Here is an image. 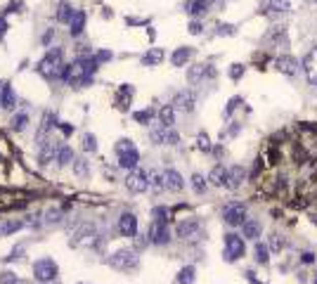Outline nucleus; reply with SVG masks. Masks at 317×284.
<instances>
[{"instance_id": "obj_1", "label": "nucleus", "mask_w": 317, "mask_h": 284, "mask_svg": "<svg viewBox=\"0 0 317 284\" xmlns=\"http://www.w3.org/2000/svg\"><path fill=\"white\" fill-rule=\"evenodd\" d=\"M38 71H41L45 78H62V71H64V48L59 45H52V48L45 52V57L41 59L38 64Z\"/></svg>"}, {"instance_id": "obj_2", "label": "nucleus", "mask_w": 317, "mask_h": 284, "mask_svg": "<svg viewBox=\"0 0 317 284\" xmlns=\"http://www.w3.org/2000/svg\"><path fill=\"white\" fill-rule=\"evenodd\" d=\"M114 149H116L118 166H121V168H128V171H133V168H138L140 152H138V147L133 145V140H128V138L118 140Z\"/></svg>"}, {"instance_id": "obj_3", "label": "nucleus", "mask_w": 317, "mask_h": 284, "mask_svg": "<svg viewBox=\"0 0 317 284\" xmlns=\"http://www.w3.org/2000/svg\"><path fill=\"white\" fill-rule=\"evenodd\" d=\"M109 263H111V268H116V270L131 272L140 265V256H138V251H133V249H118V251H114V256L109 258Z\"/></svg>"}, {"instance_id": "obj_47", "label": "nucleus", "mask_w": 317, "mask_h": 284, "mask_svg": "<svg viewBox=\"0 0 317 284\" xmlns=\"http://www.w3.org/2000/svg\"><path fill=\"white\" fill-rule=\"evenodd\" d=\"M95 59L97 62H107V59H111V52H107V50H104V52H97Z\"/></svg>"}, {"instance_id": "obj_41", "label": "nucleus", "mask_w": 317, "mask_h": 284, "mask_svg": "<svg viewBox=\"0 0 317 284\" xmlns=\"http://www.w3.org/2000/svg\"><path fill=\"white\" fill-rule=\"evenodd\" d=\"M0 284H19V279H17V275L10 270H5L3 275H0Z\"/></svg>"}, {"instance_id": "obj_27", "label": "nucleus", "mask_w": 317, "mask_h": 284, "mask_svg": "<svg viewBox=\"0 0 317 284\" xmlns=\"http://www.w3.org/2000/svg\"><path fill=\"white\" fill-rule=\"evenodd\" d=\"M241 235H244V239H258V237H261V223L258 220H244Z\"/></svg>"}, {"instance_id": "obj_6", "label": "nucleus", "mask_w": 317, "mask_h": 284, "mask_svg": "<svg viewBox=\"0 0 317 284\" xmlns=\"http://www.w3.org/2000/svg\"><path fill=\"white\" fill-rule=\"evenodd\" d=\"M125 187L135 194L147 192V190H149V173L142 171V168H133L131 173L125 175Z\"/></svg>"}, {"instance_id": "obj_31", "label": "nucleus", "mask_w": 317, "mask_h": 284, "mask_svg": "<svg viewBox=\"0 0 317 284\" xmlns=\"http://www.w3.org/2000/svg\"><path fill=\"white\" fill-rule=\"evenodd\" d=\"M131 97H133V88H131V85H121V90H118V107H121L123 111L128 109Z\"/></svg>"}, {"instance_id": "obj_5", "label": "nucleus", "mask_w": 317, "mask_h": 284, "mask_svg": "<svg viewBox=\"0 0 317 284\" xmlns=\"http://www.w3.org/2000/svg\"><path fill=\"white\" fill-rule=\"evenodd\" d=\"M34 275L38 282L48 284V282H55L57 275H59V268L52 258H41V261H36L34 263Z\"/></svg>"}, {"instance_id": "obj_21", "label": "nucleus", "mask_w": 317, "mask_h": 284, "mask_svg": "<svg viewBox=\"0 0 317 284\" xmlns=\"http://www.w3.org/2000/svg\"><path fill=\"white\" fill-rule=\"evenodd\" d=\"M192 55H194L192 48H187V45H185V48H178L171 55V64H173V67H185V64L189 62V57H192Z\"/></svg>"}, {"instance_id": "obj_9", "label": "nucleus", "mask_w": 317, "mask_h": 284, "mask_svg": "<svg viewBox=\"0 0 317 284\" xmlns=\"http://www.w3.org/2000/svg\"><path fill=\"white\" fill-rule=\"evenodd\" d=\"M147 237H149V242L156 244V246H166V244L171 242V230H168L166 223L154 220L152 228H149V232H147Z\"/></svg>"}, {"instance_id": "obj_13", "label": "nucleus", "mask_w": 317, "mask_h": 284, "mask_svg": "<svg viewBox=\"0 0 317 284\" xmlns=\"http://www.w3.org/2000/svg\"><path fill=\"white\" fill-rule=\"evenodd\" d=\"M118 230L123 237H135L138 235V218L135 213H121L118 215Z\"/></svg>"}, {"instance_id": "obj_28", "label": "nucleus", "mask_w": 317, "mask_h": 284, "mask_svg": "<svg viewBox=\"0 0 317 284\" xmlns=\"http://www.w3.org/2000/svg\"><path fill=\"white\" fill-rule=\"evenodd\" d=\"M194 279H197V268L194 265H185L178 272V284H194Z\"/></svg>"}, {"instance_id": "obj_35", "label": "nucleus", "mask_w": 317, "mask_h": 284, "mask_svg": "<svg viewBox=\"0 0 317 284\" xmlns=\"http://www.w3.org/2000/svg\"><path fill=\"white\" fill-rule=\"evenodd\" d=\"M74 171H76L78 178H88L90 175V166H88V161H83V159H74Z\"/></svg>"}, {"instance_id": "obj_7", "label": "nucleus", "mask_w": 317, "mask_h": 284, "mask_svg": "<svg viewBox=\"0 0 317 284\" xmlns=\"http://www.w3.org/2000/svg\"><path fill=\"white\" fill-rule=\"evenodd\" d=\"M149 138H152V142L154 145H178L180 142V135L173 128H166V125H161V123H156L149 131Z\"/></svg>"}, {"instance_id": "obj_29", "label": "nucleus", "mask_w": 317, "mask_h": 284, "mask_svg": "<svg viewBox=\"0 0 317 284\" xmlns=\"http://www.w3.org/2000/svg\"><path fill=\"white\" fill-rule=\"evenodd\" d=\"M74 14H76V10H74L69 3H62V5L57 7V19L62 21V24H69V21L74 19Z\"/></svg>"}, {"instance_id": "obj_20", "label": "nucleus", "mask_w": 317, "mask_h": 284, "mask_svg": "<svg viewBox=\"0 0 317 284\" xmlns=\"http://www.w3.org/2000/svg\"><path fill=\"white\" fill-rule=\"evenodd\" d=\"M211 3H215V0H187L185 10L192 14V17H201V14L208 10V5H211Z\"/></svg>"}, {"instance_id": "obj_40", "label": "nucleus", "mask_w": 317, "mask_h": 284, "mask_svg": "<svg viewBox=\"0 0 317 284\" xmlns=\"http://www.w3.org/2000/svg\"><path fill=\"white\" fill-rule=\"evenodd\" d=\"M197 145H199L201 152H211V142H208V135H206V133H199V138H197Z\"/></svg>"}, {"instance_id": "obj_10", "label": "nucleus", "mask_w": 317, "mask_h": 284, "mask_svg": "<svg viewBox=\"0 0 317 284\" xmlns=\"http://www.w3.org/2000/svg\"><path fill=\"white\" fill-rule=\"evenodd\" d=\"M213 76H215V69L211 64H197V67H192V69L187 71V81L192 85L201 83V81H206V78H213Z\"/></svg>"}, {"instance_id": "obj_16", "label": "nucleus", "mask_w": 317, "mask_h": 284, "mask_svg": "<svg viewBox=\"0 0 317 284\" xmlns=\"http://www.w3.org/2000/svg\"><path fill=\"white\" fill-rule=\"evenodd\" d=\"M275 69L282 71V74H287V76H294L298 71V59L291 55H282L275 59Z\"/></svg>"}, {"instance_id": "obj_8", "label": "nucleus", "mask_w": 317, "mask_h": 284, "mask_svg": "<svg viewBox=\"0 0 317 284\" xmlns=\"http://www.w3.org/2000/svg\"><path fill=\"white\" fill-rule=\"evenodd\" d=\"M223 220L228 223L230 228H239L246 220V206L244 204H228L223 208Z\"/></svg>"}, {"instance_id": "obj_30", "label": "nucleus", "mask_w": 317, "mask_h": 284, "mask_svg": "<svg viewBox=\"0 0 317 284\" xmlns=\"http://www.w3.org/2000/svg\"><path fill=\"white\" fill-rule=\"evenodd\" d=\"M57 164H59V166L74 164V152H71L69 145H59V149H57Z\"/></svg>"}, {"instance_id": "obj_45", "label": "nucleus", "mask_w": 317, "mask_h": 284, "mask_svg": "<svg viewBox=\"0 0 317 284\" xmlns=\"http://www.w3.org/2000/svg\"><path fill=\"white\" fill-rule=\"evenodd\" d=\"M218 36H230V34H235V26H230V24H223V26H218V31H215Z\"/></svg>"}, {"instance_id": "obj_43", "label": "nucleus", "mask_w": 317, "mask_h": 284, "mask_svg": "<svg viewBox=\"0 0 317 284\" xmlns=\"http://www.w3.org/2000/svg\"><path fill=\"white\" fill-rule=\"evenodd\" d=\"M239 104H241V97H232V100H230V104H228V109H225V116H230V114H232V109H237Z\"/></svg>"}, {"instance_id": "obj_12", "label": "nucleus", "mask_w": 317, "mask_h": 284, "mask_svg": "<svg viewBox=\"0 0 317 284\" xmlns=\"http://www.w3.org/2000/svg\"><path fill=\"white\" fill-rule=\"evenodd\" d=\"M197 104V95L192 90H180L178 95L173 97V107L178 111H192Z\"/></svg>"}, {"instance_id": "obj_48", "label": "nucleus", "mask_w": 317, "mask_h": 284, "mask_svg": "<svg viewBox=\"0 0 317 284\" xmlns=\"http://www.w3.org/2000/svg\"><path fill=\"white\" fill-rule=\"evenodd\" d=\"M135 237H138V235H135ZM147 242H149V239H147V237H142V235H140L138 239H135V246H138V249H142V246H147Z\"/></svg>"}, {"instance_id": "obj_42", "label": "nucleus", "mask_w": 317, "mask_h": 284, "mask_svg": "<svg viewBox=\"0 0 317 284\" xmlns=\"http://www.w3.org/2000/svg\"><path fill=\"white\" fill-rule=\"evenodd\" d=\"M241 76H244V67H241V64H232V69H230V78L237 81V78H241Z\"/></svg>"}, {"instance_id": "obj_24", "label": "nucleus", "mask_w": 317, "mask_h": 284, "mask_svg": "<svg viewBox=\"0 0 317 284\" xmlns=\"http://www.w3.org/2000/svg\"><path fill=\"white\" fill-rule=\"evenodd\" d=\"M164 50L161 48H152L149 50V52H145V55H142V59H140V62L145 64V67H156V64H161L164 62Z\"/></svg>"}, {"instance_id": "obj_34", "label": "nucleus", "mask_w": 317, "mask_h": 284, "mask_svg": "<svg viewBox=\"0 0 317 284\" xmlns=\"http://www.w3.org/2000/svg\"><path fill=\"white\" fill-rule=\"evenodd\" d=\"M256 263H261V265H268L270 256H268V246L265 244H256Z\"/></svg>"}, {"instance_id": "obj_14", "label": "nucleus", "mask_w": 317, "mask_h": 284, "mask_svg": "<svg viewBox=\"0 0 317 284\" xmlns=\"http://www.w3.org/2000/svg\"><path fill=\"white\" fill-rule=\"evenodd\" d=\"M199 232V220L197 218H185V220L178 223V228H175V235L180 237V239H189V237H194Z\"/></svg>"}, {"instance_id": "obj_50", "label": "nucleus", "mask_w": 317, "mask_h": 284, "mask_svg": "<svg viewBox=\"0 0 317 284\" xmlns=\"http://www.w3.org/2000/svg\"><path fill=\"white\" fill-rule=\"evenodd\" d=\"M270 246L279 251V249H282V239H277V235H275V237H272V242H270Z\"/></svg>"}, {"instance_id": "obj_17", "label": "nucleus", "mask_w": 317, "mask_h": 284, "mask_svg": "<svg viewBox=\"0 0 317 284\" xmlns=\"http://www.w3.org/2000/svg\"><path fill=\"white\" fill-rule=\"evenodd\" d=\"M164 185H166V190H171V192H180V190L185 187V180H182V175H180L178 171L168 168V171H164Z\"/></svg>"}, {"instance_id": "obj_46", "label": "nucleus", "mask_w": 317, "mask_h": 284, "mask_svg": "<svg viewBox=\"0 0 317 284\" xmlns=\"http://www.w3.org/2000/svg\"><path fill=\"white\" fill-rule=\"evenodd\" d=\"M301 261H303V263H315V254H312V251H305L303 256H301Z\"/></svg>"}, {"instance_id": "obj_49", "label": "nucleus", "mask_w": 317, "mask_h": 284, "mask_svg": "<svg viewBox=\"0 0 317 284\" xmlns=\"http://www.w3.org/2000/svg\"><path fill=\"white\" fill-rule=\"evenodd\" d=\"M5 34H7V21L3 19V14H0V38H3Z\"/></svg>"}, {"instance_id": "obj_26", "label": "nucleus", "mask_w": 317, "mask_h": 284, "mask_svg": "<svg viewBox=\"0 0 317 284\" xmlns=\"http://www.w3.org/2000/svg\"><path fill=\"white\" fill-rule=\"evenodd\" d=\"M0 104H3V109H14V104H17V97H14V90L10 83H5L3 90H0Z\"/></svg>"}, {"instance_id": "obj_51", "label": "nucleus", "mask_w": 317, "mask_h": 284, "mask_svg": "<svg viewBox=\"0 0 317 284\" xmlns=\"http://www.w3.org/2000/svg\"><path fill=\"white\" fill-rule=\"evenodd\" d=\"M48 284H55V282H48Z\"/></svg>"}, {"instance_id": "obj_44", "label": "nucleus", "mask_w": 317, "mask_h": 284, "mask_svg": "<svg viewBox=\"0 0 317 284\" xmlns=\"http://www.w3.org/2000/svg\"><path fill=\"white\" fill-rule=\"evenodd\" d=\"M204 31V26H201V21H189V34L192 36H197V34H201Z\"/></svg>"}, {"instance_id": "obj_36", "label": "nucleus", "mask_w": 317, "mask_h": 284, "mask_svg": "<svg viewBox=\"0 0 317 284\" xmlns=\"http://www.w3.org/2000/svg\"><path fill=\"white\" fill-rule=\"evenodd\" d=\"M133 118H135L138 123L147 125V123H149V121H152V118H154V111H152V109H142V111H135V114H133Z\"/></svg>"}, {"instance_id": "obj_25", "label": "nucleus", "mask_w": 317, "mask_h": 284, "mask_svg": "<svg viewBox=\"0 0 317 284\" xmlns=\"http://www.w3.org/2000/svg\"><path fill=\"white\" fill-rule=\"evenodd\" d=\"M57 149H59V145L48 142L45 149H41V154H38V164H41V166H48L50 161H57Z\"/></svg>"}, {"instance_id": "obj_39", "label": "nucleus", "mask_w": 317, "mask_h": 284, "mask_svg": "<svg viewBox=\"0 0 317 284\" xmlns=\"http://www.w3.org/2000/svg\"><path fill=\"white\" fill-rule=\"evenodd\" d=\"M152 215H154V220H158V223H168V208H164V206H156L152 211Z\"/></svg>"}, {"instance_id": "obj_15", "label": "nucleus", "mask_w": 317, "mask_h": 284, "mask_svg": "<svg viewBox=\"0 0 317 284\" xmlns=\"http://www.w3.org/2000/svg\"><path fill=\"white\" fill-rule=\"evenodd\" d=\"M289 10H291L289 0H263V12L265 14L277 17V14H287Z\"/></svg>"}, {"instance_id": "obj_22", "label": "nucleus", "mask_w": 317, "mask_h": 284, "mask_svg": "<svg viewBox=\"0 0 317 284\" xmlns=\"http://www.w3.org/2000/svg\"><path fill=\"white\" fill-rule=\"evenodd\" d=\"M83 26H85V12H83V10H76L74 19L69 21V34L74 36V38H78V36L83 34Z\"/></svg>"}, {"instance_id": "obj_18", "label": "nucleus", "mask_w": 317, "mask_h": 284, "mask_svg": "<svg viewBox=\"0 0 317 284\" xmlns=\"http://www.w3.org/2000/svg\"><path fill=\"white\" fill-rule=\"evenodd\" d=\"M244 180H246V171H244L239 164H235V166H230V168H228V185H225V187L237 190Z\"/></svg>"}, {"instance_id": "obj_33", "label": "nucleus", "mask_w": 317, "mask_h": 284, "mask_svg": "<svg viewBox=\"0 0 317 284\" xmlns=\"http://www.w3.org/2000/svg\"><path fill=\"white\" fill-rule=\"evenodd\" d=\"M28 125V114L26 111H19V114H14V118H12V131H24Z\"/></svg>"}, {"instance_id": "obj_11", "label": "nucleus", "mask_w": 317, "mask_h": 284, "mask_svg": "<svg viewBox=\"0 0 317 284\" xmlns=\"http://www.w3.org/2000/svg\"><path fill=\"white\" fill-rule=\"evenodd\" d=\"M303 71L310 85H317V48H312L308 55L303 57Z\"/></svg>"}, {"instance_id": "obj_19", "label": "nucleus", "mask_w": 317, "mask_h": 284, "mask_svg": "<svg viewBox=\"0 0 317 284\" xmlns=\"http://www.w3.org/2000/svg\"><path fill=\"white\" fill-rule=\"evenodd\" d=\"M208 182L215 185V187H225V185H228V168L223 166V164L213 166V171L208 173Z\"/></svg>"}, {"instance_id": "obj_37", "label": "nucleus", "mask_w": 317, "mask_h": 284, "mask_svg": "<svg viewBox=\"0 0 317 284\" xmlns=\"http://www.w3.org/2000/svg\"><path fill=\"white\" fill-rule=\"evenodd\" d=\"M192 187H194V192H197V194L206 192V178H204V175H199V173H194L192 175Z\"/></svg>"}, {"instance_id": "obj_32", "label": "nucleus", "mask_w": 317, "mask_h": 284, "mask_svg": "<svg viewBox=\"0 0 317 284\" xmlns=\"http://www.w3.org/2000/svg\"><path fill=\"white\" fill-rule=\"evenodd\" d=\"M24 228V223L21 220H5V223H0V237H5V235H12V232H17V230Z\"/></svg>"}, {"instance_id": "obj_4", "label": "nucleus", "mask_w": 317, "mask_h": 284, "mask_svg": "<svg viewBox=\"0 0 317 284\" xmlns=\"http://www.w3.org/2000/svg\"><path fill=\"white\" fill-rule=\"evenodd\" d=\"M244 254H246V246H244V239H241L239 235H235V232H228L225 235V261L228 263H235V261H239V258H244Z\"/></svg>"}, {"instance_id": "obj_38", "label": "nucleus", "mask_w": 317, "mask_h": 284, "mask_svg": "<svg viewBox=\"0 0 317 284\" xmlns=\"http://www.w3.org/2000/svg\"><path fill=\"white\" fill-rule=\"evenodd\" d=\"M83 149H85V152H95L97 149V140L92 133H85V135H83Z\"/></svg>"}, {"instance_id": "obj_23", "label": "nucleus", "mask_w": 317, "mask_h": 284, "mask_svg": "<svg viewBox=\"0 0 317 284\" xmlns=\"http://www.w3.org/2000/svg\"><path fill=\"white\" fill-rule=\"evenodd\" d=\"M158 123L166 128H173V123H175V107L173 104H166L158 109Z\"/></svg>"}]
</instances>
